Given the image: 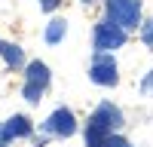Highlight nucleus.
I'll list each match as a JSON object with an SVG mask.
<instances>
[{
	"instance_id": "16",
	"label": "nucleus",
	"mask_w": 153,
	"mask_h": 147,
	"mask_svg": "<svg viewBox=\"0 0 153 147\" xmlns=\"http://www.w3.org/2000/svg\"><path fill=\"white\" fill-rule=\"evenodd\" d=\"M0 147H3V144H0Z\"/></svg>"
},
{
	"instance_id": "13",
	"label": "nucleus",
	"mask_w": 153,
	"mask_h": 147,
	"mask_svg": "<svg viewBox=\"0 0 153 147\" xmlns=\"http://www.w3.org/2000/svg\"><path fill=\"white\" fill-rule=\"evenodd\" d=\"M40 6H43V9H55L58 0H40Z\"/></svg>"
},
{
	"instance_id": "10",
	"label": "nucleus",
	"mask_w": 153,
	"mask_h": 147,
	"mask_svg": "<svg viewBox=\"0 0 153 147\" xmlns=\"http://www.w3.org/2000/svg\"><path fill=\"white\" fill-rule=\"evenodd\" d=\"M141 37H144V43L153 49V19H150V22H144V31H141Z\"/></svg>"
},
{
	"instance_id": "1",
	"label": "nucleus",
	"mask_w": 153,
	"mask_h": 147,
	"mask_svg": "<svg viewBox=\"0 0 153 147\" xmlns=\"http://www.w3.org/2000/svg\"><path fill=\"white\" fill-rule=\"evenodd\" d=\"M123 122V114L110 104H101L92 120H89V129H86V144L89 147H104V141L110 138V132Z\"/></svg>"
},
{
	"instance_id": "7",
	"label": "nucleus",
	"mask_w": 153,
	"mask_h": 147,
	"mask_svg": "<svg viewBox=\"0 0 153 147\" xmlns=\"http://www.w3.org/2000/svg\"><path fill=\"white\" fill-rule=\"evenodd\" d=\"M3 135H6V138H25V135H31L28 117H12L6 126H3Z\"/></svg>"
},
{
	"instance_id": "11",
	"label": "nucleus",
	"mask_w": 153,
	"mask_h": 147,
	"mask_svg": "<svg viewBox=\"0 0 153 147\" xmlns=\"http://www.w3.org/2000/svg\"><path fill=\"white\" fill-rule=\"evenodd\" d=\"M104 147H129V144H126L123 138H113V135H110V138L104 141Z\"/></svg>"
},
{
	"instance_id": "5",
	"label": "nucleus",
	"mask_w": 153,
	"mask_h": 147,
	"mask_svg": "<svg viewBox=\"0 0 153 147\" xmlns=\"http://www.w3.org/2000/svg\"><path fill=\"white\" fill-rule=\"evenodd\" d=\"M43 129H46L49 135H65V138H68V135H74V132H76V120H74L71 110L61 107V110H55V114L43 122Z\"/></svg>"
},
{
	"instance_id": "9",
	"label": "nucleus",
	"mask_w": 153,
	"mask_h": 147,
	"mask_svg": "<svg viewBox=\"0 0 153 147\" xmlns=\"http://www.w3.org/2000/svg\"><path fill=\"white\" fill-rule=\"evenodd\" d=\"M0 55H6L9 68H19V65H22V49H19V46H3V52H0Z\"/></svg>"
},
{
	"instance_id": "14",
	"label": "nucleus",
	"mask_w": 153,
	"mask_h": 147,
	"mask_svg": "<svg viewBox=\"0 0 153 147\" xmlns=\"http://www.w3.org/2000/svg\"><path fill=\"white\" fill-rule=\"evenodd\" d=\"M83 3H95V0H83Z\"/></svg>"
},
{
	"instance_id": "2",
	"label": "nucleus",
	"mask_w": 153,
	"mask_h": 147,
	"mask_svg": "<svg viewBox=\"0 0 153 147\" xmlns=\"http://www.w3.org/2000/svg\"><path fill=\"white\" fill-rule=\"evenodd\" d=\"M138 16H141L138 0H107V19L123 24V28H135Z\"/></svg>"
},
{
	"instance_id": "15",
	"label": "nucleus",
	"mask_w": 153,
	"mask_h": 147,
	"mask_svg": "<svg viewBox=\"0 0 153 147\" xmlns=\"http://www.w3.org/2000/svg\"><path fill=\"white\" fill-rule=\"evenodd\" d=\"M0 52H3V43H0Z\"/></svg>"
},
{
	"instance_id": "6",
	"label": "nucleus",
	"mask_w": 153,
	"mask_h": 147,
	"mask_svg": "<svg viewBox=\"0 0 153 147\" xmlns=\"http://www.w3.org/2000/svg\"><path fill=\"white\" fill-rule=\"evenodd\" d=\"M92 80L101 83V86L117 83V65H113V58H107V55H98V58H95V65H92Z\"/></svg>"
},
{
	"instance_id": "12",
	"label": "nucleus",
	"mask_w": 153,
	"mask_h": 147,
	"mask_svg": "<svg viewBox=\"0 0 153 147\" xmlns=\"http://www.w3.org/2000/svg\"><path fill=\"white\" fill-rule=\"evenodd\" d=\"M141 92H147V95H153V74H150V77L141 83Z\"/></svg>"
},
{
	"instance_id": "3",
	"label": "nucleus",
	"mask_w": 153,
	"mask_h": 147,
	"mask_svg": "<svg viewBox=\"0 0 153 147\" xmlns=\"http://www.w3.org/2000/svg\"><path fill=\"white\" fill-rule=\"evenodd\" d=\"M46 86H49V68L43 61H31L28 65V80H25V98L28 101H40Z\"/></svg>"
},
{
	"instance_id": "8",
	"label": "nucleus",
	"mask_w": 153,
	"mask_h": 147,
	"mask_svg": "<svg viewBox=\"0 0 153 147\" xmlns=\"http://www.w3.org/2000/svg\"><path fill=\"white\" fill-rule=\"evenodd\" d=\"M61 37H65V22H61V19L49 22V28H46V43H58Z\"/></svg>"
},
{
	"instance_id": "4",
	"label": "nucleus",
	"mask_w": 153,
	"mask_h": 147,
	"mask_svg": "<svg viewBox=\"0 0 153 147\" xmlns=\"http://www.w3.org/2000/svg\"><path fill=\"white\" fill-rule=\"evenodd\" d=\"M126 43V28L123 24H117V22H101L98 28H95V49H120Z\"/></svg>"
}]
</instances>
